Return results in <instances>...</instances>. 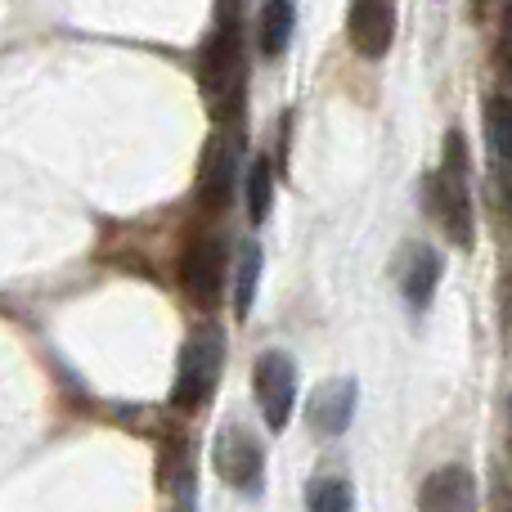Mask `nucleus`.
I'll list each match as a JSON object with an SVG mask.
<instances>
[{"label":"nucleus","instance_id":"f257e3e1","mask_svg":"<svg viewBox=\"0 0 512 512\" xmlns=\"http://www.w3.org/2000/svg\"><path fill=\"white\" fill-rule=\"evenodd\" d=\"M427 203L432 216L441 221V230L450 234L454 248L468 252L477 243V212H472V180H468V144L459 131L445 135V158L441 171H432L427 180Z\"/></svg>","mask_w":512,"mask_h":512},{"label":"nucleus","instance_id":"f03ea898","mask_svg":"<svg viewBox=\"0 0 512 512\" xmlns=\"http://www.w3.org/2000/svg\"><path fill=\"white\" fill-rule=\"evenodd\" d=\"M198 90L212 104V117H230L239 108L243 90V32H239V9L221 5L216 9V27L203 45L198 59Z\"/></svg>","mask_w":512,"mask_h":512},{"label":"nucleus","instance_id":"7ed1b4c3","mask_svg":"<svg viewBox=\"0 0 512 512\" xmlns=\"http://www.w3.org/2000/svg\"><path fill=\"white\" fill-rule=\"evenodd\" d=\"M221 369H225V333L207 319L189 333L185 351H180V364H176V387H171V405L180 414H194L212 400L216 382H221Z\"/></svg>","mask_w":512,"mask_h":512},{"label":"nucleus","instance_id":"20e7f679","mask_svg":"<svg viewBox=\"0 0 512 512\" xmlns=\"http://www.w3.org/2000/svg\"><path fill=\"white\" fill-rule=\"evenodd\" d=\"M225 283H230V243L221 234H203L180 252V288L194 306L216 310L225 301Z\"/></svg>","mask_w":512,"mask_h":512},{"label":"nucleus","instance_id":"39448f33","mask_svg":"<svg viewBox=\"0 0 512 512\" xmlns=\"http://www.w3.org/2000/svg\"><path fill=\"white\" fill-rule=\"evenodd\" d=\"M212 463H216V477H221L225 486L243 490V495H261V486H265V450H261V436H256L248 423L230 418V423L216 432Z\"/></svg>","mask_w":512,"mask_h":512},{"label":"nucleus","instance_id":"423d86ee","mask_svg":"<svg viewBox=\"0 0 512 512\" xmlns=\"http://www.w3.org/2000/svg\"><path fill=\"white\" fill-rule=\"evenodd\" d=\"M252 391H256V409H261L265 427L283 432L297 405V364L288 351H265L252 369Z\"/></svg>","mask_w":512,"mask_h":512},{"label":"nucleus","instance_id":"0eeeda50","mask_svg":"<svg viewBox=\"0 0 512 512\" xmlns=\"http://www.w3.org/2000/svg\"><path fill=\"white\" fill-rule=\"evenodd\" d=\"M481 508V490L463 463H445L418 490V512H477Z\"/></svg>","mask_w":512,"mask_h":512},{"label":"nucleus","instance_id":"6e6552de","mask_svg":"<svg viewBox=\"0 0 512 512\" xmlns=\"http://www.w3.org/2000/svg\"><path fill=\"white\" fill-rule=\"evenodd\" d=\"M355 418V378L319 382L306 400V423L315 436H342Z\"/></svg>","mask_w":512,"mask_h":512},{"label":"nucleus","instance_id":"1a4fd4ad","mask_svg":"<svg viewBox=\"0 0 512 512\" xmlns=\"http://www.w3.org/2000/svg\"><path fill=\"white\" fill-rule=\"evenodd\" d=\"M346 32H351V45L364 59H382L391 50V36H396V5H387V0H360L346 14Z\"/></svg>","mask_w":512,"mask_h":512},{"label":"nucleus","instance_id":"9d476101","mask_svg":"<svg viewBox=\"0 0 512 512\" xmlns=\"http://www.w3.org/2000/svg\"><path fill=\"white\" fill-rule=\"evenodd\" d=\"M234 176H239V149H234V140H212L203 167H198V203L207 212H225L234 203Z\"/></svg>","mask_w":512,"mask_h":512},{"label":"nucleus","instance_id":"9b49d317","mask_svg":"<svg viewBox=\"0 0 512 512\" xmlns=\"http://www.w3.org/2000/svg\"><path fill=\"white\" fill-rule=\"evenodd\" d=\"M396 279H400V297H405L414 310L432 306L436 283H441V252H436L432 243H409V248L400 252Z\"/></svg>","mask_w":512,"mask_h":512},{"label":"nucleus","instance_id":"f8f14e48","mask_svg":"<svg viewBox=\"0 0 512 512\" xmlns=\"http://www.w3.org/2000/svg\"><path fill=\"white\" fill-rule=\"evenodd\" d=\"M158 486L171 490V495H180V499L194 495V450H189V441H180V436L162 441V450H158Z\"/></svg>","mask_w":512,"mask_h":512},{"label":"nucleus","instance_id":"ddd939ff","mask_svg":"<svg viewBox=\"0 0 512 512\" xmlns=\"http://www.w3.org/2000/svg\"><path fill=\"white\" fill-rule=\"evenodd\" d=\"M230 261H234V315H248L256 301V283H261V243L243 239Z\"/></svg>","mask_w":512,"mask_h":512},{"label":"nucleus","instance_id":"4468645a","mask_svg":"<svg viewBox=\"0 0 512 512\" xmlns=\"http://www.w3.org/2000/svg\"><path fill=\"white\" fill-rule=\"evenodd\" d=\"M481 117H486L490 153H495V162L512 176V99L508 95H490Z\"/></svg>","mask_w":512,"mask_h":512},{"label":"nucleus","instance_id":"2eb2a0df","mask_svg":"<svg viewBox=\"0 0 512 512\" xmlns=\"http://www.w3.org/2000/svg\"><path fill=\"white\" fill-rule=\"evenodd\" d=\"M297 32V5L288 0H274V5L261 9V50L265 54H283Z\"/></svg>","mask_w":512,"mask_h":512},{"label":"nucleus","instance_id":"dca6fc26","mask_svg":"<svg viewBox=\"0 0 512 512\" xmlns=\"http://www.w3.org/2000/svg\"><path fill=\"white\" fill-rule=\"evenodd\" d=\"M270 207H274V167L270 158H256L248 171V216L252 225L270 221Z\"/></svg>","mask_w":512,"mask_h":512},{"label":"nucleus","instance_id":"f3484780","mask_svg":"<svg viewBox=\"0 0 512 512\" xmlns=\"http://www.w3.org/2000/svg\"><path fill=\"white\" fill-rule=\"evenodd\" d=\"M310 512H355V490L346 477H319L306 495Z\"/></svg>","mask_w":512,"mask_h":512},{"label":"nucleus","instance_id":"a211bd4d","mask_svg":"<svg viewBox=\"0 0 512 512\" xmlns=\"http://www.w3.org/2000/svg\"><path fill=\"white\" fill-rule=\"evenodd\" d=\"M508 423H512V405H508ZM508 445H512V432H508Z\"/></svg>","mask_w":512,"mask_h":512},{"label":"nucleus","instance_id":"6ab92c4d","mask_svg":"<svg viewBox=\"0 0 512 512\" xmlns=\"http://www.w3.org/2000/svg\"><path fill=\"white\" fill-rule=\"evenodd\" d=\"M176 512H189V504H180V508H176Z\"/></svg>","mask_w":512,"mask_h":512}]
</instances>
